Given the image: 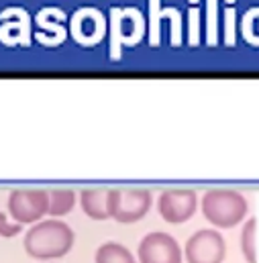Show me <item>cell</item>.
I'll use <instances>...</instances> for the list:
<instances>
[{"label": "cell", "mask_w": 259, "mask_h": 263, "mask_svg": "<svg viewBox=\"0 0 259 263\" xmlns=\"http://www.w3.org/2000/svg\"><path fill=\"white\" fill-rule=\"evenodd\" d=\"M0 41L4 45L31 43V18L23 8H4L0 12Z\"/></svg>", "instance_id": "9c48e42d"}, {"label": "cell", "mask_w": 259, "mask_h": 263, "mask_svg": "<svg viewBox=\"0 0 259 263\" xmlns=\"http://www.w3.org/2000/svg\"><path fill=\"white\" fill-rule=\"evenodd\" d=\"M113 43H110V55L119 58L121 43L135 45L143 37V18L141 12L135 8H119L113 12Z\"/></svg>", "instance_id": "ba28073f"}, {"label": "cell", "mask_w": 259, "mask_h": 263, "mask_svg": "<svg viewBox=\"0 0 259 263\" xmlns=\"http://www.w3.org/2000/svg\"><path fill=\"white\" fill-rule=\"evenodd\" d=\"M73 231L67 222L60 218H47L35 222L27 231L23 247L33 259L49 261L67 255L73 247Z\"/></svg>", "instance_id": "6da1fadb"}, {"label": "cell", "mask_w": 259, "mask_h": 263, "mask_svg": "<svg viewBox=\"0 0 259 263\" xmlns=\"http://www.w3.org/2000/svg\"><path fill=\"white\" fill-rule=\"evenodd\" d=\"M94 263H137L133 253L125 245L115 243V241H106L96 249Z\"/></svg>", "instance_id": "7c38bea8"}, {"label": "cell", "mask_w": 259, "mask_h": 263, "mask_svg": "<svg viewBox=\"0 0 259 263\" xmlns=\"http://www.w3.org/2000/svg\"><path fill=\"white\" fill-rule=\"evenodd\" d=\"M23 231V224L18 222H8L6 214L0 212V237H16Z\"/></svg>", "instance_id": "9a60e30c"}, {"label": "cell", "mask_w": 259, "mask_h": 263, "mask_svg": "<svg viewBox=\"0 0 259 263\" xmlns=\"http://www.w3.org/2000/svg\"><path fill=\"white\" fill-rule=\"evenodd\" d=\"M80 206L92 220H106L108 216V190L86 188L80 192Z\"/></svg>", "instance_id": "8fae6325"}, {"label": "cell", "mask_w": 259, "mask_h": 263, "mask_svg": "<svg viewBox=\"0 0 259 263\" xmlns=\"http://www.w3.org/2000/svg\"><path fill=\"white\" fill-rule=\"evenodd\" d=\"M227 255V243L214 229H200L188 239L184 257L188 263H223Z\"/></svg>", "instance_id": "5b68a950"}, {"label": "cell", "mask_w": 259, "mask_h": 263, "mask_svg": "<svg viewBox=\"0 0 259 263\" xmlns=\"http://www.w3.org/2000/svg\"><path fill=\"white\" fill-rule=\"evenodd\" d=\"M137 257L139 263H182V247L172 235L153 231L141 239Z\"/></svg>", "instance_id": "52a82bcc"}, {"label": "cell", "mask_w": 259, "mask_h": 263, "mask_svg": "<svg viewBox=\"0 0 259 263\" xmlns=\"http://www.w3.org/2000/svg\"><path fill=\"white\" fill-rule=\"evenodd\" d=\"M76 204V192L69 188H55L49 190V214L53 218H60L67 212H71Z\"/></svg>", "instance_id": "5bb4252c"}, {"label": "cell", "mask_w": 259, "mask_h": 263, "mask_svg": "<svg viewBox=\"0 0 259 263\" xmlns=\"http://www.w3.org/2000/svg\"><path fill=\"white\" fill-rule=\"evenodd\" d=\"M247 198L231 188H214L202 196V214L214 229H233L247 216Z\"/></svg>", "instance_id": "7a4b0ae2"}, {"label": "cell", "mask_w": 259, "mask_h": 263, "mask_svg": "<svg viewBox=\"0 0 259 263\" xmlns=\"http://www.w3.org/2000/svg\"><path fill=\"white\" fill-rule=\"evenodd\" d=\"M8 214L18 224L39 222L45 214H49V192L41 188L12 190L8 196Z\"/></svg>", "instance_id": "277c9868"}, {"label": "cell", "mask_w": 259, "mask_h": 263, "mask_svg": "<svg viewBox=\"0 0 259 263\" xmlns=\"http://www.w3.org/2000/svg\"><path fill=\"white\" fill-rule=\"evenodd\" d=\"M106 21L96 8H82L71 16V35L82 45H94L104 37Z\"/></svg>", "instance_id": "30bf717a"}, {"label": "cell", "mask_w": 259, "mask_h": 263, "mask_svg": "<svg viewBox=\"0 0 259 263\" xmlns=\"http://www.w3.org/2000/svg\"><path fill=\"white\" fill-rule=\"evenodd\" d=\"M198 196L190 188H172L163 190L157 198V210L161 218L170 224H182L194 216Z\"/></svg>", "instance_id": "8992f818"}, {"label": "cell", "mask_w": 259, "mask_h": 263, "mask_svg": "<svg viewBox=\"0 0 259 263\" xmlns=\"http://www.w3.org/2000/svg\"><path fill=\"white\" fill-rule=\"evenodd\" d=\"M239 243H241V253H243L245 261L257 263V220L255 218L245 220Z\"/></svg>", "instance_id": "4fadbf2b"}, {"label": "cell", "mask_w": 259, "mask_h": 263, "mask_svg": "<svg viewBox=\"0 0 259 263\" xmlns=\"http://www.w3.org/2000/svg\"><path fill=\"white\" fill-rule=\"evenodd\" d=\"M151 202H153L151 192L143 188L108 190V216L123 224L137 222L149 212Z\"/></svg>", "instance_id": "3957f363"}]
</instances>
